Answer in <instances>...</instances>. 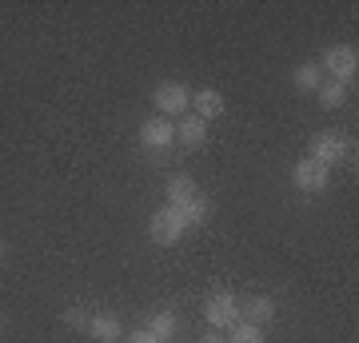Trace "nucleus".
Listing matches in <instances>:
<instances>
[{"instance_id": "obj_1", "label": "nucleus", "mask_w": 359, "mask_h": 343, "mask_svg": "<svg viewBox=\"0 0 359 343\" xmlns=\"http://www.w3.org/2000/svg\"><path fill=\"white\" fill-rule=\"evenodd\" d=\"M323 72H332V80H339V84H351L359 72V52L355 44H332V48L323 52V60H320Z\"/></svg>"}, {"instance_id": "obj_2", "label": "nucleus", "mask_w": 359, "mask_h": 343, "mask_svg": "<svg viewBox=\"0 0 359 343\" xmlns=\"http://www.w3.org/2000/svg\"><path fill=\"white\" fill-rule=\"evenodd\" d=\"M184 228H188V220H184V212H180V208H172V203H164V208L148 220V236H152L160 248L176 243L180 236H184Z\"/></svg>"}, {"instance_id": "obj_3", "label": "nucleus", "mask_w": 359, "mask_h": 343, "mask_svg": "<svg viewBox=\"0 0 359 343\" xmlns=\"http://www.w3.org/2000/svg\"><path fill=\"white\" fill-rule=\"evenodd\" d=\"M204 319L212 323L216 331L231 328V323H240V300L231 292H216V295H208V304H204Z\"/></svg>"}, {"instance_id": "obj_4", "label": "nucleus", "mask_w": 359, "mask_h": 343, "mask_svg": "<svg viewBox=\"0 0 359 343\" xmlns=\"http://www.w3.org/2000/svg\"><path fill=\"white\" fill-rule=\"evenodd\" d=\"M156 108H160V116H188V108H192V92H188V84L164 80V84L156 88Z\"/></svg>"}, {"instance_id": "obj_5", "label": "nucleus", "mask_w": 359, "mask_h": 343, "mask_svg": "<svg viewBox=\"0 0 359 343\" xmlns=\"http://www.w3.org/2000/svg\"><path fill=\"white\" fill-rule=\"evenodd\" d=\"M347 152H351V140H347L344 132H320V136H311V160H320L323 168L339 164Z\"/></svg>"}, {"instance_id": "obj_6", "label": "nucleus", "mask_w": 359, "mask_h": 343, "mask_svg": "<svg viewBox=\"0 0 359 343\" xmlns=\"http://www.w3.org/2000/svg\"><path fill=\"white\" fill-rule=\"evenodd\" d=\"M292 184L299 191H323L327 188V168L308 156V160H299V164L292 168Z\"/></svg>"}, {"instance_id": "obj_7", "label": "nucleus", "mask_w": 359, "mask_h": 343, "mask_svg": "<svg viewBox=\"0 0 359 343\" xmlns=\"http://www.w3.org/2000/svg\"><path fill=\"white\" fill-rule=\"evenodd\" d=\"M172 140H176V128H172V120H160V116H152V120H144V124H140V144H144V148L164 152Z\"/></svg>"}, {"instance_id": "obj_8", "label": "nucleus", "mask_w": 359, "mask_h": 343, "mask_svg": "<svg viewBox=\"0 0 359 343\" xmlns=\"http://www.w3.org/2000/svg\"><path fill=\"white\" fill-rule=\"evenodd\" d=\"M88 331L96 343H120L124 339V323L112 316V311H96V316H88Z\"/></svg>"}, {"instance_id": "obj_9", "label": "nucleus", "mask_w": 359, "mask_h": 343, "mask_svg": "<svg viewBox=\"0 0 359 343\" xmlns=\"http://www.w3.org/2000/svg\"><path fill=\"white\" fill-rule=\"evenodd\" d=\"M176 140L184 144V148H200V144L208 140V124L200 120V116H184V120H176Z\"/></svg>"}, {"instance_id": "obj_10", "label": "nucleus", "mask_w": 359, "mask_h": 343, "mask_svg": "<svg viewBox=\"0 0 359 343\" xmlns=\"http://www.w3.org/2000/svg\"><path fill=\"white\" fill-rule=\"evenodd\" d=\"M271 316H276V300L271 295H252V300L240 304V319H248V323H268Z\"/></svg>"}, {"instance_id": "obj_11", "label": "nucleus", "mask_w": 359, "mask_h": 343, "mask_svg": "<svg viewBox=\"0 0 359 343\" xmlns=\"http://www.w3.org/2000/svg\"><path fill=\"white\" fill-rule=\"evenodd\" d=\"M192 108H196V116H200V120H216V116H224V96H219L216 88H200L192 96Z\"/></svg>"}, {"instance_id": "obj_12", "label": "nucleus", "mask_w": 359, "mask_h": 343, "mask_svg": "<svg viewBox=\"0 0 359 343\" xmlns=\"http://www.w3.org/2000/svg\"><path fill=\"white\" fill-rule=\"evenodd\" d=\"M200 196V188L192 184V176H172L168 180V203L172 208H184V203H192Z\"/></svg>"}, {"instance_id": "obj_13", "label": "nucleus", "mask_w": 359, "mask_h": 343, "mask_svg": "<svg viewBox=\"0 0 359 343\" xmlns=\"http://www.w3.org/2000/svg\"><path fill=\"white\" fill-rule=\"evenodd\" d=\"M316 92H320V104H323V108H344V104H347V92H351V88H347V84H339V80H323Z\"/></svg>"}, {"instance_id": "obj_14", "label": "nucleus", "mask_w": 359, "mask_h": 343, "mask_svg": "<svg viewBox=\"0 0 359 343\" xmlns=\"http://www.w3.org/2000/svg\"><path fill=\"white\" fill-rule=\"evenodd\" d=\"M292 80H295V88H299V92H316L323 84V68H320V64H299Z\"/></svg>"}, {"instance_id": "obj_15", "label": "nucleus", "mask_w": 359, "mask_h": 343, "mask_svg": "<svg viewBox=\"0 0 359 343\" xmlns=\"http://www.w3.org/2000/svg\"><path fill=\"white\" fill-rule=\"evenodd\" d=\"M176 328H180V323H176V316H172V311H156L152 323H148V331H152V335H156L160 343L172 339V335H176Z\"/></svg>"}, {"instance_id": "obj_16", "label": "nucleus", "mask_w": 359, "mask_h": 343, "mask_svg": "<svg viewBox=\"0 0 359 343\" xmlns=\"http://www.w3.org/2000/svg\"><path fill=\"white\" fill-rule=\"evenodd\" d=\"M228 331H231L228 343H264V331H259V323H248V319L231 323Z\"/></svg>"}, {"instance_id": "obj_17", "label": "nucleus", "mask_w": 359, "mask_h": 343, "mask_svg": "<svg viewBox=\"0 0 359 343\" xmlns=\"http://www.w3.org/2000/svg\"><path fill=\"white\" fill-rule=\"evenodd\" d=\"M180 212H184V220H188V228H192V224H204V220L212 216V203H208L204 196H196V200H192V203H184Z\"/></svg>"}, {"instance_id": "obj_18", "label": "nucleus", "mask_w": 359, "mask_h": 343, "mask_svg": "<svg viewBox=\"0 0 359 343\" xmlns=\"http://www.w3.org/2000/svg\"><path fill=\"white\" fill-rule=\"evenodd\" d=\"M128 343H160V339L148 328H140V331H128Z\"/></svg>"}, {"instance_id": "obj_19", "label": "nucleus", "mask_w": 359, "mask_h": 343, "mask_svg": "<svg viewBox=\"0 0 359 343\" xmlns=\"http://www.w3.org/2000/svg\"><path fill=\"white\" fill-rule=\"evenodd\" d=\"M65 319L72 323V328H88V316H84L80 307H72V311H65Z\"/></svg>"}, {"instance_id": "obj_20", "label": "nucleus", "mask_w": 359, "mask_h": 343, "mask_svg": "<svg viewBox=\"0 0 359 343\" xmlns=\"http://www.w3.org/2000/svg\"><path fill=\"white\" fill-rule=\"evenodd\" d=\"M200 343H228V339H224L219 331H212V335H204V339H200Z\"/></svg>"}, {"instance_id": "obj_21", "label": "nucleus", "mask_w": 359, "mask_h": 343, "mask_svg": "<svg viewBox=\"0 0 359 343\" xmlns=\"http://www.w3.org/2000/svg\"><path fill=\"white\" fill-rule=\"evenodd\" d=\"M0 260H4V243H0Z\"/></svg>"}]
</instances>
